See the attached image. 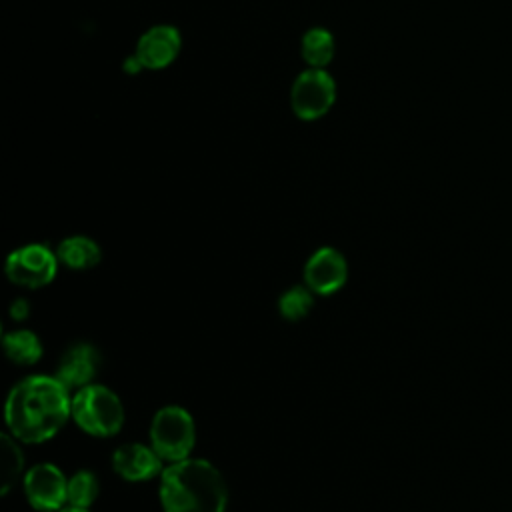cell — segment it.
Wrapping results in <instances>:
<instances>
[{"label":"cell","instance_id":"obj_1","mask_svg":"<svg viewBox=\"0 0 512 512\" xmlns=\"http://www.w3.org/2000/svg\"><path fill=\"white\" fill-rule=\"evenodd\" d=\"M4 418L16 440L26 444L46 442L72 418L70 390L56 376H26L8 392Z\"/></svg>","mask_w":512,"mask_h":512},{"label":"cell","instance_id":"obj_2","mask_svg":"<svg viewBox=\"0 0 512 512\" xmlns=\"http://www.w3.org/2000/svg\"><path fill=\"white\" fill-rule=\"evenodd\" d=\"M160 504L164 512H226L228 486L212 462L186 458L162 470Z\"/></svg>","mask_w":512,"mask_h":512},{"label":"cell","instance_id":"obj_3","mask_svg":"<svg viewBox=\"0 0 512 512\" xmlns=\"http://www.w3.org/2000/svg\"><path fill=\"white\" fill-rule=\"evenodd\" d=\"M72 418L88 434L108 438L124 424V406L114 390L104 384H86L72 394Z\"/></svg>","mask_w":512,"mask_h":512},{"label":"cell","instance_id":"obj_4","mask_svg":"<svg viewBox=\"0 0 512 512\" xmlns=\"http://www.w3.org/2000/svg\"><path fill=\"white\" fill-rule=\"evenodd\" d=\"M196 442V424L192 414L176 404L162 406L150 424V446L156 454L172 464L190 458Z\"/></svg>","mask_w":512,"mask_h":512},{"label":"cell","instance_id":"obj_5","mask_svg":"<svg viewBox=\"0 0 512 512\" xmlns=\"http://www.w3.org/2000/svg\"><path fill=\"white\" fill-rule=\"evenodd\" d=\"M336 102V82L324 68L300 72L290 90L292 112L300 120H318Z\"/></svg>","mask_w":512,"mask_h":512},{"label":"cell","instance_id":"obj_6","mask_svg":"<svg viewBox=\"0 0 512 512\" xmlns=\"http://www.w3.org/2000/svg\"><path fill=\"white\" fill-rule=\"evenodd\" d=\"M58 256L44 244H24L12 250L4 270L12 284L22 288H42L50 284L58 270Z\"/></svg>","mask_w":512,"mask_h":512},{"label":"cell","instance_id":"obj_7","mask_svg":"<svg viewBox=\"0 0 512 512\" xmlns=\"http://www.w3.org/2000/svg\"><path fill=\"white\" fill-rule=\"evenodd\" d=\"M22 484L28 504L40 512H58L68 504V478L50 462L26 470Z\"/></svg>","mask_w":512,"mask_h":512},{"label":"cell","instance_id":"obj_8","mask_svg":"<svg viewBox=\"0 0 512 512\" xmlns=\"http://www.w3.org/2000/svg\"><path fill=\"white\" fill-rule=\"evenodd\" d=\"M348 264L340 250L332 246L318 248L304 264V284L320 296H328L344 286Z\"/></svg>","mask_w":512,"mask_h":512},{"label":"cell","instance_id":"obj_9","mask_svg":"<svg viewBox=\"0 0 512 512\" xmlns=\"http://www.w3.org/2000/svg\"><path fill=\"white\" fill-rule=\"evenodd\" d=\"M180 48L182 38L178 28L170 24H156L138 38L134 58L140 62L142 70H162L178 58Z\"/></svg>","mask_w":512,"mask_h":512},{"label":"cell","instance_id":"obj_10","mask_svg":"<svg viewBox=\"0 0 512 512\" xmlns=\"http://www.w3.org/2000/svg\"><path fill=\"white\" fill-rule=\"evenodd\" d=\"M162 458L156 454L152 446H144L140 442L120 444L112 452V468L114 472L128 482H142L156 478L162 474Z\"/></svg>","mask_w":512,"mask_h":512},{"label":"cell","instance_id":"obj_11","mask_svg":"<svg viewBox=\"0 0 512 512\" xmlns=\"http://www.w3.org/2000/svg\"><path fill=\"white\" fill-rule=\"evenodd\" d=\"M98 350L88 342L72 344L60 358L56 366V378L68 388L78 390L86 384H92V378L98 372Z\"/></svg>","mask_w":512,"mask_h":512},{"label":"cell","instance_id":"obj_12","mask_svg":"<svg viewBox=\"0 0 512 512\" xmlns=\"http://www.w3.org/2000/svg\"><path fill=\"white\" fill-rule=\"evenodd\" d=\"M58 260L70 270H90L102 260L100 246L88 236H68L56 248Z\"/></svg>","mask_w":512,"mask_h":512},{"label":"cell","instance_id":"obj_13","mask_svg":"<svg viewBox=\"0 0 512 512\" xmlns=\"http://www.w3.org/2000/svg\"><path fill=\"white\" fill-rule=\"evenodd\" d=\"M2 348H4L6 358L18 366L36 364L42 356L40 338L32 330H26V328L6 332L2 338Z\"/></svg>","mask_w":512,"mask_h":512},{"label":"cell","instance_id":"obj_14","mask_svg":"<svg viewBox=\"0 0 512 512\" xmlns=\"http://www.w3.org/2000/svg\"><path fill=\"white\" fill-rule=\"evenodd\" d=\"M300 54L302 60L308 64V68H324L332 62L336 54V42L334 36L326 28H310L300 42Z\"/></svg>","mask_w":512,"mask_h":512},{"label":"cell","instance_id":"obj_15","mask_svg":"<svg viewBox=\"0 0 512 512\" xmlns=\"http://www.w3.org/2000/svg\"><path fill=\"white\" fill-rule=\"evenodd\" d=\"M12 434L0 436V476H2V494H6L24 470V456Z\"/></svg>","mask_w":512,"mask_h":512},{"label":"cell","instance_id":"obj_16","mask_svg":"<svg viewBox=\"0 0 512 512\" xmlns=\"http://www.w3.org/2000/svg\"><path fill=\"white\" fill-rule=\"evenodd\" d=\"M314 306V292L308 286H292L278 298V310L284 320L296 322L308 316Z\"/></svg>","mask_w":512,"mask_h":512},{"label":"cell","instance_id":"obj_17","mask_svg":"<svg viewBox=\"0 0 512 512\" xmlns=\"http://www.w3.org/2000/svg\"><path fill=\"white\" fill-rule=\"evenodd\" d=\"M98 496V478L90 470H78L68 478V504L90 508Z\"/></svg>","mask_w":512,"mask_h":512},{"label":"cell","instance_id":"obj_18","mask_svg":"<svg viewBox=\"0 0 512 512\" xmlns=\"http://www.w3.org/2000/svg\"><path fill=\"white\" fill-rule=\"evenodd\" d=\"M28 312H30V304H28L26 298H16L10 304V318L12 320H24V318H28Z\"/></svg>","mask_w":512,"mask_h":512},{"label":"cell","instance_id":"obj_19","mask_svg":"<svg viewBox=\"0 0 512 512\" xmlns=\"http://www.w3.org/2000/svg\"><path fill=\"white\" fill-rule=\"evenodd\" d=\"M58 512H90V508H80V506H64L62 510H58Z\"/></svg>","mask_w":512,"mask_h":512}]
</instances>
